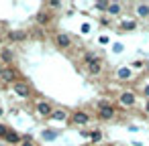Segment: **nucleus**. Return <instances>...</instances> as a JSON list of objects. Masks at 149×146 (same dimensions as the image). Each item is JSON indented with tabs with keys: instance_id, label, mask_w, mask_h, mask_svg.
Segmentation results:
<instances>
[{
	"instance_id": "1",
	"label": "nucleus",
	"mask_w": 149,
	"mask_h": 146,
	"mask_svg": "<svg viewBox=\"0 0 149 146\" xmlns=\"http://www.w3.org/2000/svg\"><path fill=\"white\" fill-rule=\"evenodd\" d=\"M98 116H100L102 120H110V118L114 116V108L108 106L106 101H98Z\"/></svg>"
},
{
	"instance_id": "2",
	"label": "nucleus",
	"mask_w": 149,
	"mask_h": 146,
	"mask_svg": "<svg viewBox=\"0 0 149 146\" xmlns=\"http://www.w3.org/2000/svg\"><path fill=\"white\" fill-rule=\"evenodd\" d=\"M13 91H15L19 97H29V95H31L29 85H27V83H21V81H15V83H13Z\"/></svg>"
},
{
	"instance_id": "3",
	"label": "nucleus",
	"mask_w": 149,
	"mask_h": 146,
	"mask_svg": "<svg viewBox=\"0 0 149 146\" xmlns=\"http://www.w3.org/2000/svg\"><path fill=\"white\" fill-rule=\"evenodd\" d=\"M37 112H39L41 116H51V114H53V110H51V106H49L47 101H39V104H37Z\"/></svg>"
},
{
	"instance_id": "4",
	"label": "nucleus",
	"mask_w": 149,
	"mask_h": 146,
	"mask_svg": "<svg viewBox=\"0 0 149 146\" xmlns=\"http://www.w3.org/2000/svg\"><path fill=\"white\" fill-rule=\"evenodd\" d=\"M72 122H74V124H86V122H88V114H86V112H74Z\"/></svg>"
},
{
	"instance_id": "5",
	"label": "nucleus",
	"mask_w": 149,
	"mask_h": 146,
	"mask_svg": "<svg viewBox=\"0 0 149 146\" xmlns=\"http://www.w3.org/2000/svg\"><path fill=\"white\" fill-rule=\"evenodd\" d=\"M55 43H57V47H63V49H65V47H70V43H72V41H70V37H68V35H63V33H61V35H57V37H55Z\"/></svg>"
},
{
	"instance_id": "6",
	"label": "nucleus",
	"mask_w": 149,
	"mask_h": 146,
	"mask_svg": "<svg viewBox=\"0 0 149 146\" xmlns=\"http://www.w3.org/2000/svg\"><path fill=\"white\" fill-rule=\"evenodd\" d=\"M120 104H123V106H133V104H135V95L129 93V91H125V93L120 95Z\"/></svg>"
},
{
	"instance_id": "7",
	"label": "nucleus",
	"mask_w": 149,
	"mask_h": 146,
	"mask_svg": "<svg viewBox=\"0 0 149 146\" xmlns=\"http://www.w3.org/2000/svg\"><path fill=\"white\" fill-rule=\"evenodd\" d=\"M84 61H86V65H94V63H100V59H98V55L96 53H86L84 55Z\"/></svg>"
},
{
	"instance_id": "8",
	"label": "nucleus",
	"mask_w": 149,
	"mask_h": 146,
	"mask_svg": "<svg viewBox=\"0 0 149 146\" xmlns=\"http://www.w3.org/2000/svg\"><path fill=\"white\" fill-rule=\"evenodd\" d=\"M0 77L10 83V81H15V71L13 69H2V75H0Z\"/></svg>"
},
{
	"instance_id": "9",
	"label": "nucleus",
	"mask_w": 149,
	"mask_h": 146,
	"mask_svg": "<svg viewBox=\"0 0 149 146\" xmlns=\"http://www.w3.org/2000/svg\"><path fill=\"white\" fill-rule=\"evenodd\" d=\"M51 118H53V120H57V122H63V120L68 118V114H65L63 110H53V114H51Z\"/></svg>"
},
{
	"instance_id": "10",
	"label": "nucleus",
	"mask_w": 149,
	"mask_h": 146,
	"mask_svg": "<svg viewBox=\"0 0 149 146\" xmlns=\"http://www.w3.org/2000/svg\"><path fill=\"white\" fill-rule=\"evenodd\" d=\"M137 14L139 16H149V6L147 4H139L137 6Z\"/></svg>"
},
{
	"instance_id": "11",
	"label": "nucleus",
	"mask_w": 149,
	"mask_h": 146,
	"mask_svg": "<svg viewBox=\"0 0 149 146\" xmlns=\"http://www.w3.org/2000/svg\"><path fill=\"white\" fill-rule=\"evenodd\" d=\"M8 37H10V41H23V39H25L27 35H25L23 31H17V33H10Z\"/></svg>"
},
{
	"instance_id": "12",
	"label": "nucleus",
	"mask_w": 149,
	"mask_h": 146,
	"mask_svg": "<svg viewBox=\"0 0 149 146\" xmlns=\"http://www.w3.org/2000/svg\"><path fill=\"white\" fill-rule=\"evenodd\" d=\"M4 138H6L8 142H19V140H21V136H19L17 132H8V134H6Z\"/></svg>"
},
{
	"instance_id": "13",
	"label": "nucleus",
	"mask_w": 149,
	"mask_h": 146,
	"mask_svg": "<svg viewBox=\"0 0 149 146\" xmlns=\"http://www.w3.org/2000/svg\"><path fill=\"white\" fill-rule=\"evenodd\" d=\"M88 71H90V73H100V71H102V65H100V63L88 65Z\"/></svg>"
},
{
	"instance_id": "14",
	"label": "nucleus",
	"mask_w": 149,
	"mask_h": 146,
	"mask_svg": "<svg viewBox=\"0 0 149 146\" xmlns=\"http://www.w3.org/2000/svg\"><path fill=\"white\" fill-rule=\"evenodd\" d=\"M118 77H120V79H127V77H131V69H127V67L118 69Z\"/></svg>"
},
{
	"instance_id": "15",
	"label": "nucleus",
	"mask_w": 149,
	"mask_h": 146,
	"mask_svg": "<svg viewBox=\"0 0 149 146\" xmlns=\"http://www.w3.org/2000/svg\"><path fill=\"white\" fill-rule=\"evenodd\" d=\"M118 10H120L118 4H108V12H110V14H118Z\"/></svg>"
},
{
	"instance_id": "16",
	"label": "nucleus",
	"mask_w": 149,
	"mask_h": 146,
	"mask_svg": "<svg viewBox=\"0 0 149 146\" xmlns=\"http://www.w3.org/2000/svg\"><path fill=\"white\" fill-rule=\"evenodd\" d=\"M120 29H125V31H133V29H135V23H133V21H131V23H123Z\"/></svg>"
},
{
	"instance_id": "17",
	"label": "nucleus",
	"mask_w": 149,
	"mask_h": 146,
	"mask_svg": "<svg viewBox=\"0 0 149 146\" xmlns=\"http://www.w3.org/2000/svg\"><path fill=\"white\" fill-rule=\"evenodd\" d=\"M90 138H92V140H94V142H98V140H100V138H102V134H100V132H98V130H96V132H92V136H90Z\"/></svg>"
},
{
	"instance_id": "18",
	"label": "nucleus",
	"mask_w": 149,
	"mask_h": 146,
	"mask_svg": "<svg viewBox=\"0 0 149 146\" xmlns=\"http://www.w3.org/2000/svg\"><path fill=\"white\" fill-rule=\"evenodd\" d=\"M55 136H57L55 132H49V130H45V132H43V138H55Z\"/></svg>"
},
{
	"instance_id": "19",
	"label": "nucleus",
	"mask_w": 149,
	"mask_h": 146,
	"mask_svg": "<svg viewBox=\"0 0 149 146\" xmlns=\"http://www.w3.org/2000/svg\"><path fill=\"white\" fill-rule=\"evenodd\" d=\"M96 6H98L100 10H108V4H106V2H96Z\"/></svg>"
},
{
	"instance_id": "20",
	"label": "nucleus",
	"mask_w": 149,
	"mask_h": 146,
	"mask_svg": "<svg viewBox=\"0 0 149 146\" xmlns=\"http://www.w3.org/2000/svg\"><path fill=\"white\" fill-rule=\"evenodd\" d=\"M37 21H39V23H47V14H45V12H41V14L37 16Z\"/></svg>"
},
{
	"instance_id": "21",
	"label": "nucleus",
	"mask_w": 149,
	"mask_h": 146,
	"mask_svg": "<svg viewBox=\"0 0 149 146\" xmlns=\"http://www.w3.org/2000/svg\"><path fill=\"white\" fill-rule=\"evenodd\" d=\"M8 134V130H6V126H0V136H6Z\"/></svg>"
},
{
	"instance_id": "22",
	"label": "nucleus",
	"mask_w": 149,
	"mask_h": 146,
	"mask_svg": "<svg viewBox=\"0 0 149 146\" xmlns=\"http://www.w3.org/2000/svg\"><path fill=\"white\" fill-rule=\"evenodd\" d=\"M21 146H35V144H33V142H31V140H25V142H23V144H21Z\"/></svg>"
},
{
	"instance_id": "23",
	"label": "nucleus",
	"mask_w": 149,
	"mask_h": 146,
	"mask_svg": "<svg viewBox=\"0 0 149 146\" xmlns=\"http://www.w3.org/2000/svg\"><path fill=\"white\" fill-rule=\"evenodd\" d=\"M145 95H149V85H147V87H145Z\"/></svg>"
},
{
	"instance_id": "24",
	"label": "nucleus",
	"mask_w": 149,
	"mask_h": 146,
	"mask_svg": "<svg viewBox=\"0 0 149 146\" xmlns=\"http://www.w3.org/2000/svg\"><path fill=\"white\" fill-rule=\"evenodd\" d=\"M145 110H147V112H149V101H147V106H145Z\"/></svg>"
},
{
	"instance_id": "25",
	"label": "nucleus",
	"mask_w": 149,
	"mask_h": 146,
	"mask_svg": "<svg viewBox=\"0 0 149 146\" xmlns=\"http://www.w3.org/2000/svg\"><path fill=\"white\" fill-rule=\"evenodd\" d=\"M0 63H2V61H0ZM0 75H2V69H0Z\"/></svg>"
}]
</instances>
